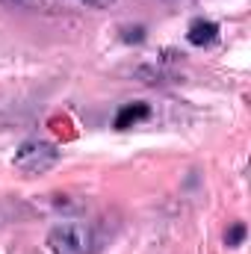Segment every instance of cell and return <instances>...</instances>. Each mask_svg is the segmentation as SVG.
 Here are the masks:
<instances>
[{
    "label": "cell",
    "instance_id": "obj_1",
    "mask_svg": "<svg viewBox=\"0 0 251 254\" xmlns=\"http://www.w3.org/2000/svg\"><path fill=\"white\" fill-rule=\"evenodd\" d=\"M48 246L54 254H92L95 231L86 222H63L48 234Z\"/></svg>",
    "mask_w": 251,
    "mask_h": 254
},
{
    "label": "cell",
    "instance_id": "obj_2",
    "mask_svg": "<svg viewBox=\"0 0 251 254\" xmlns=\"http://www.w3.org/2000/svg\"><path fill=\"white\" fill-rule=\"evenodd\" d=\"M60 163V151L57 145L51 142H42V139H30L18 148L15 154V169L24 172V175H45L48 169H54Z\"/></svg>",
    "mask_w": 251,
    "mask_h": 254
},
{
    "label": "cell",
    "instance_id": "obj_3",
    "mask_svg": "<svg viewBox=\"0 0 251 254\" xmlns=\"http://www.w3.org/2000/svg\"><path fill=\"white\" fill-rule=\"evenodd\" d=\"M187 39H189V45H195V48L213 45V42L219 39V24H213V21H204V18H198V21H192V24H189Z\"/></svg>",
    "mask_w": 251,
    "mask_h": 254
},
{
    "label": "cell",
    "instance_id": "obj_4",
    "mask_svg": "<svg viewBox=\"0 0 251 254\" xmlns=\"http://www.w3.org/2000/svg\"><path fill=\"white\" fill-rule=\"evenodd\" d=\"M151 116V107L148 104H125L122 110H119V116H116V127L119 130H125V127H133L136 122H145Z\"/></svg>",
    "mask_w": 251,
    "mask_h": 254
},
{
    "label": "cell",
    "instance_id": "obj_5",
    "mask_svg": "<svg viewBox=\"0 0 251 254\" xmlns=\"http://www.w3.org/2000/svg\"><path fill=\"white\" fill-rule=\"evenodd\" d=\"M243 240H246V225H243V222H237L231 231H225V243H228L231 249H237Z\"/></svg>",
    "mask_w": 251,
    "mask_h": 254
},
{
    "label": "cell",
    "instance_id": "obj_6",
    "mask_svg": "<svg viewBox=\"0 0 251 254\" xmlns=\"http://www.w3.org/2000/svg\"><path fill=\"white\" fill-rule=\"evenodd\" d=\"M0 3H6V6H15V9H33V6H39L42 0H0Z\"/></svg>",
    "mask_w": 251,
    "mask_h": 254
},
{
    "label": "cell",
    "instance_id": "obj_7",
    "mask_svg": "<svg viewBox=\"0 0 251 254\" xmlns=\"http://www.w3.org/2000/svg\"><path fill=\"white\" fill-rule=\"evenodd\" d=\"M80 3H86V6H95V9H107V6H113L116 0H80Z\"/></svg>",
    "mask_w": 251,
    "mask_h": 254
}]
</instances>
